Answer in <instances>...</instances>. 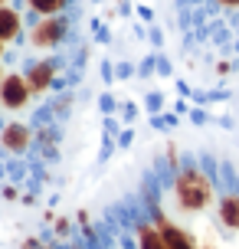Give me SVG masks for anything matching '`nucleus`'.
<instances>
[{
    "label": "nucleus",
    "instance_id": "nucleus-1",
    "mask_svg": "<svg viewBox=\"0 0 239 249\" xmlns=\"http://www.w3.org/2000/svg\"><path fill=\"white\" fill-rule=\"evenodd\" d=\"M174 194H177V207L184 213H200L213 203V180L200 167H184L174 180Z\"/></svg>",
    "mask_w": 239,
    "mask_h": 249
},
{
    "label": "nucleus",
    "instance_id": "nucleus-2",
    "mask_svg": "<svg viewBox=\"0 0 239 249\" xmlns=\"http://www.w3.org/2000/svg\"><path fill=\"white\" fill-rule=\"evenodd\" d=\"M30 95H33V89H30V82L23 75H3V82H0V105L3 108L17 112V108H23L30 102Z\"/></svg>",
    "mask_w": 239,
    "mask_h": 249
},
{
    "label": "nucleus",
    "instance_id": "nucleus-3",
    "mask_svg": "<svg viewBox=\"0 0 239 249\" xmlns=\"http://www.w3.org/2000/svg\"><path fill=\"white\" fill-rule=\"evenodd\" d=\"M66 36V20L56 13V17H39V23L30 30V43L33 46H56L59 39Z\"/></svg>",
    "mask_w": 239,
    "mask_h": 249
},
{
    "label": "nucleus",
    "instance_id": "nucleus-4",
    "mask_svg": "<svg viewBox=\"0 0 239 249\" xmlns=\"http://www.w3.org/2000/svg\"><path fill=\"white\" fill-rule=\"evenodd\" d=\"M154 226L161 230V236H164V243H167V249H197V246H193V239H190L180 226L171 223L167 216H161V213H157V223H154Z\"/></svg>",
    "mask_w": 239,
    "mask_h": 249
},
{
    "label": "nucleus",
    "instance_id": "nucleus-5",
    "mask_svg": "<svg viewBox=\"0 0 239 249\" xmlns=\"http://www.w3.org/2000/svg\"><path fill=\"white\" fill-rule=\"evenodd\" d=\"M20 30H23L20 13L3 3V7H0V39H3V43H7V39H17V36H20Z\"/></svg>",
    "mask_w": 239,
    "mask_h": 249
},
{
    "label": "nucleus",
    "instance_id": "nucleus-6",
    "mask_svg": "<svg viewBox=\"0 0 239 249\" xmlns=\"http://www.w3.org/2000/svg\"><path fill=\"white\" fill-rule=\"evenodd\" d=\"M0 144H3V148L7 151H23L26 144H30V131H26L23 124H7V128H3V131H0Z\"/></svg>",
    "mask_w": 239,
    "mask_h": 249
},
{
    "label": "nucleus",
    "instance_id": "nucleus-7",
    "mask_svg": "<svg viewBox=\"0 0 239 249\" xmlns=\"http://www.w3.org/2000/svg\"><path fill=\"white\" fill-rule=\"evenodd\" d=\"M52 75H56V66H52V62H36V66L26 72V82H30L33 92H46L50 82H52Z\"/></svg>",
    "mask_w": 239,
    "mask_h": 249
},
{
    "label": "nucleus",
    "instance_id": "nucleus-8",
    "mask_svg": "<svg viewBox=\"0 0 239 249\" xmlns=\"http://www.w3.org/2000/svg\"><path fill=\"white\" fill-rule=\"evenodd\" d=\"M220 220H223L229 230H236V226H239V197H236V194H229V197L220 200Z\"/></svg>",
    "mask_w": 239,
    "mask_h": 249
},
{
    "label": "nucleus",
    "instance_id": "nucleus-9",
    "mask_svg": "<svg viewBox=\"0 0 239 249\" xmlns=\"http://www.w3.org/2000/svg\"><path fill=\"white\" fill-rule=\"evenodd\" d=\"M138 246L141 249H167V243H164V236H161V230H157V226L144 223L138 230Z\"/></svg>",
    "mask_w": 239,
    "mask_h": 249
},
{
    "label": "nucleus",
    "instance_id": "nucleus-10",
    "mask_svg": "<svg viewBox=\"0 0 239 249\" xmlns=\"http://www.w3.org/2000/svg\"><path fill=\"white\" fill-rule=\"evenodd\" d=\"M66 3H69V0H26V7L33 13H39V17H56Z\"/></svg>",
    "mask_w": 239,
    "mask_h": 249
},
{
    "label": "nucleus",
    "instance_id": "nucleus-11",
    "mask_svg": "<svg viewBox=\"0 0 239 249\" xmlns=\"http://www.w3.org/2000/svg\"><path fill=\"white\" fill-rule=\"evenodd\" d=\"M216 3H223V7H229V10H236V7H239V0H216Z\"/></svg>",
    "mask_w": 239,
    "mask_h": 249
},
{
    "label": "nucleus",
    "instance_id": "nucleus-12",
    "mask_svg": "<svg viewBox=\"0 0 239 249\" xmlns=\"http://www.w3.org/2000/svg\"><path fill=\"white\" fill-rule=\"evenodd\" d=\"M0 56H3V39H0Z\"/></svg>",
    "mask_w": 239,
    "mask_h": 249
},
{
    "label": "nucleus",
    "instance_id": "nucleus-13",
    "mask_svg": "<svg viewBox=\"0 0 239 249\" xmlns=\"http://www.w3.org/2000/svg\"><path fill=\"white\" fill-rule=\"evenodd\" d=\"M0 82H3V69H0Z\"/></svg>",
    "mask_w": 239,
    "mask_h": 249
},
{
    "label": "nucleus",
    "instance_id": "nucleus-14",
    "mask_svg": "<svg viewBox=\"0 0 239 249\" xmlns=\"http://www.w3.org/2000/svg\"><path fill=\"white\" fill-rule=\"evenodd\" d=\"M3 3H7V0H0V7H3Z\"/></svg>",
    "mask_w": 239,
    "mask_h": 249
}]
</instances>
